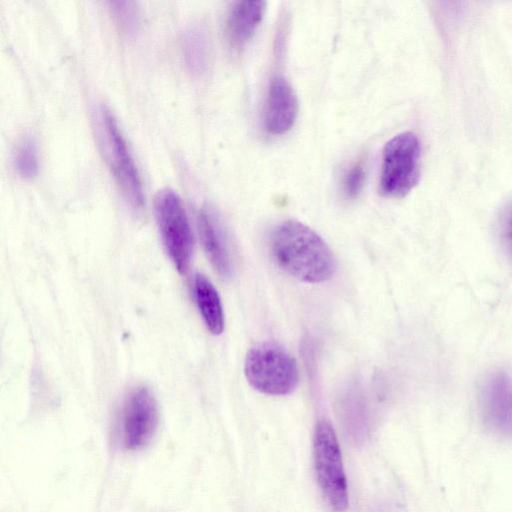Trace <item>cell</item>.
<instances>
[{
  "label": "cell",
  "mask_w": 512,
  "mask_h": 512,
  "mask_svg": "<svg viewBox=\"0 0 512 512\" xmlns=\"http://www.w3.org/2000/svg\"><path fill=\"white\" fill-rule=\"evenodd\" d=\"M155 215L171 261L179 273H186L193 252V236L179 195L168 188L159 191L155 198Z\"/></svg>",
  "instance_id": "obj_6"
},
{
  "label": "cell",
  "mask_w": 512,
  "mask_h": 512,
  "mask_svg": "<svg viewBox=\"0 0 512 512\" xmlns=\"http://www.w3.org/2000/svg\"><path fill=\"white\" fill-rule=\"evenodd\" d=\"M265 10V1H238L232 5L225 24L226 38L232 47L240 48L251 39Z\"/></svg>",
  "instance_id": "obj_11"
},
{
  "label": "cell",
  "mask_w": 512,
  "mask_h": 512,
  "mask_svg": "<svg viewBox=\"0 0 512 512\" xmlns=\"http://www.w3.org/2000/svg\"><path fill=\"white\" fill-rule=\"evenodd\" d=\"M183 54L190 71L200 72L204 69L208 58V41L201 28L192 27L186 31L183 39Z\"/></svg>",
  "instance_id": "obj_13"
},
{
  "label": "cell",
  "mask_w": 512,
  "mask_h": 512,
  "mask_svg": "<svg viewBox=\"0 0 512 512\" xmlns=\"http://www.w3.org/2000/svg\"><path fill=\"white\" fill-rule=\"evenodd\" d=\"M270 248L277 264L299 280L320 283L334 274L336 262L331 249L303 223L288 220L279 224L271 235Z\"/></svg>",
  "instance_id": "obj_1"
},
{
  "label": "cell",
  "mask_w": 512,
  "mask_h": 512,
  "mask_svg": "<svg viewBox=\"0 0 512 512\" xmlns=\"http://www.w3.org/2000/svg\"><path fill=\"white\" fill-rule=\"evenodd\" d=\"M98 128L108 165L121 193L134 209H141L144 193L137 166L114 115L106 107L99 110Z\"/></svg>",
  "instance_id": "obj_4"
},
{
  "label": "cell",
  "mask_w": 512,
  "mask_h": 512,
  "mask_svg": "<svg viewBox=\"0 0 512 512\" xmlns=\"http://www.w3.org/2000/svg\"><path fill=\"white\" fill-rule=\"evenodd\" d=\"M244 371L250 385L268 395L290 394L299 382V369L294 357L272 342L259 343L248 351Z\"/></svg>",
  "instance_id": "obj_2"
},
{
  "label": "cell",
  "mask_w": 512,
  "mask_h": 512,
  "mask_svg": "<svg viewBox=\"0 0 512 512\" xmlns=\"http://www.w3.org/2000/svg\"><path fill=\"white\" fill-rule=\"evenodd\" d=\"M314 466L324 499L335 512H344L349 504L347 479L340 446L328 420L318 421L314 433Z\"/></svg>",
  "instance_id": "obj_3"
},
{
  "label": "cell",
  "mask_w": 512,
  "mask_h": 512,
  "mask_svg": "<svg viewBox=\"0 0 512 512\" xmlns=\"http://www.w3.org/2000/svg\"><path fill=\"white\" fill-rule=\"evenodd\" d=\"M498 233L504 251L512 260V203L504 208L499 217Z\"/></svg>",
  "instance_id": "obj_17"
},
{
  "label": "cell",
  "mask_w": 512,
  "mask_h": 512,
  "mask_svg": "<svg viewBox=\"0 0 512 512\" xmlns=\"http://www.w3.org/2000/svg\"><path fill=\"white\" fill-rule=\"evenodd\" d=\"M111 9L121 29L127 32L135 29L138 15L133 2H112Z\"/></svg>",
  "instance_id": "obj_16"
},
{
  "label": "cell",
  "mask_w": 512,
  "mask_h": 512,
  "mask_svg": "<svg viewBox=\"0 0 512 512\" xmlns=\"http://www.w3.org/2000/svg\"><path fill=\"white\" fill-rule=\"evenodd\" d=\"M157 401L146 386H138L126 396L121 413V439L128 450L147 446L158 427Z\"/></svg>",
  "instance_id": "obj_7"
},
{
  "label": "cell",
  "mask_w": 512,
  "mask_h": 512,
  "mask_svg": "<svg viewBox=\"0 0 512 512\" xmlns=\"http://www.w3.org/2000/svg\"><path fill=\"white\" fill-rule=\"evenodd\" d=\"M193 295L208 330L221 334L225 325L222 303L213 284L202 274H196L193 279Z\"/></svg>",
  "instance_id": "obj_12"
},
{
  "label": "cell",
  "mask_w": 512,
  "mask_h": 512,
  "mask_svg": "<svg viewBox=\"0 0 512 512\" xmlns=\"http://www.w3.org/2000/svg\"><path fill=\"white\" fill-rule=\"evenodd\" d=\"M421 145L412 132H404L389 140L383 150L380 190L387 197L408 194L420 177Z\"/></svg>",
  "instance_id": "obj_5"
},
{
  "label": "cell",
  "mask_w": 512,
  "mask_h": 512,
  "mask_svg": "<svg viewBox=\"0 0 512 512\" xmlns=\"http://www.w3.org/2000/svg\"><path fill=\"white\" fill-rule=\"evenodd\" d=\"M13 164L17 173L23 178H32L38 172V151L35 139L25 134L18 141L14 154Z\"/></svg>",
  "instance_id": "obj_14"
},
{
  "label": "cell",
  "mask_w": 512,
  "mask_h": 512,
  "mask_svg": "<svg viewBox=\"0 0 512 512\" xmlns=\"http://www.w3.org/2000/svg\"><path fill=\"white\" fill-rule=\"evenodd\" d=\"M199 234L204 250L214 267L223 277L232 273V259L225 232L218 219L206 209L198 218Z\"/></svg>",
  "instance_id": "obj_10"
},
{
  "label": "cell",
  "mask_w": 512,
  "mask_h": 512,
  "mask_svg": "<svg viewBox=\"0 0 512 512\" xmlns=\"http://www.w3.org/2000/svg\"><path fill=\"white\" fill-rule=\"evenodd\" d=\"M366 172L362 163L358 162L351 165L343 174L342 177V191L349 199L356 198L365 183Z\"/></svg>",
  "instance_id": "obj_15"
},
{
  "label": "cell",
  "mask_w": 512,
  "mask_h": 512,
  "mask_svg": "<svg viewBox=\"0 0 512 512\" xmlns=\"http://www.w3.org/2000/svg\"><path fill=\"white\" fill-rule=\"evenodd\" d=\"M298 115L297 96L282 76L274 77L269 85L265 109L264 127L272 135L287 133Z\"/></svg>",
  "instance_id": "obj_9"
},
{
  "label": "cell",
  "mask_w": 512,
  "mask_h": 512,
  "mask_svg": "<svg viewBox=\"0 0 512 512\" xmlns=\"http://www.w3.org/2000/svg\"><path fill=\"white\" fill-rule=\"evenodd\" d=\"M481 409L493 431L512 437V378L506 371L491 373L481 387Z\"/></svg>",
  "instance_id": "obj_8"
}]
</instances>
